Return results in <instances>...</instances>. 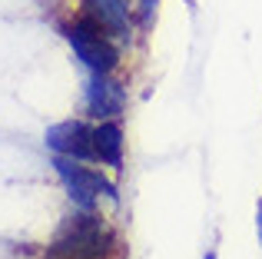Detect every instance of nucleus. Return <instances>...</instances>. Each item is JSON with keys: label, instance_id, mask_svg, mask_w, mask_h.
Segmentation results:
<instances>
[{"label": "nucleus", "instance_id": "8", "mask_svg": "<svg viewBox=\"0 0 262 259\" xmlns=\"http://www.w3.org/2000/svg\"><path fill=\"white\" fill-rule=\"evenodd\" d=\"M259 229H262V203H259Z\"/></svg>", "mask_w": 262, "mask_h": 259}, {"label": "nucleus", "instance_id": "7", "mask_svg": "<svg viewBox=\"0 0 262 259\" xmlns=\"http://www.w3.org/2000/svg\"><path fill=\"white\" fill-rule=\"evenodd\" d=\"M93 156L103 166H123V130L113 120H103L100 126H93Z\"/></svg>", "mask_w": 262, "mask_h": 259}, {"label": "nucleus", "instance_id": "1", "mask_svg": "<svg viewBox=\"0 0 262 259\" xmlns=\"http://www.w3.org/2000/svg\"><path fill=\"white\" fill-rule=\"evenodd\" d=\"M116 236L103 216L93 209H80L63 223L57 240L47 246L43 259H113Z\"/></svg>", "mask_w": 262, "mask_h": 259}, {"label": "nucleus", "instance_id": "5", "mask_svg": "<svg viewBox=\"0 0 262 259\" xmlns=\"http://www.w3.org/2000/svg\"><path fill=\"white\" fill-rule=\"evenodd\" d=\"M80 13H83L86 20H93L103 33H110L116 44L129 40V27L133 24H129L126 0H83V4H80Z\"/></svg>", "mask_w": 262, "mask_h": 259}, {"label": "nucleus", "instance_id": "6", "mask_svg": "<svg viewBox=\"0 0 262 259\" xmlns=\"http://www.w3.org/2000/svg\"><path fill=\"white\" fill-rule=\"evenodd\" d=\"M123 106H126L123 87L116 80H110V73H93V80L86 87V110L100 120H110L116 113H123Z\"/></svg>", "mask_w": 262, "mask_h": 259}, {"label": "nucleus", "instance_id": "4", "mask_svg": "<svg viewBox=\"0 0 262 259\" xmlns=\"http://www.w3.org/2000/svg\"><path fill=\"white\" fill-rule=\"evenodd\" d=\"M47 146L57 156H73V160H96L93 156V126L83 120H63L47 130Z\"/></svg>", "mask_w": 262, "mask_h": 259}, {"label": "nucleus", "instance_id": "3", "mask_svg": "<svg viewBox=\"0 0 262 259\" xmlns=\"http://www.w3.org/2000/svg\"><path fill=\"white\" fill-rule=\"evenodd\" d=\"M53 166H57V173H60V180H63L70 200L77 203L80 209H93L103 196H106V200H113V196H116L113 183H110L106 176H100L96 169L83 166V160H73V156H57V160H53Z\"/></svg>", "mask_w": 262, "mask_h": 259}, {"label": "nucleus", "instance_id": "2", "mask_svg": "<svg viewBox=\"0 0 262 259\" xmlns=\"http://www.w3.org/2000/svg\"><path fill=\"white\" fill-rule=\"evenodd\" d=\"M67 40H70L73 53L90 67L93 73H113L120 63V44L110 33H103L93 20L80 13L70 27H67Z\"/></svg>", "mask_w": 262, "mask_h": 259}]
</instances>
